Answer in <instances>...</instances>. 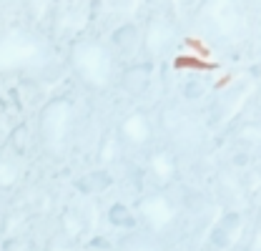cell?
<instances>
[{
	"instance_id": "1",
	"label": "cell",
	"mask_w": 261,
	"mask_h": 251,
	"mask_svg": "<svg viewBox=\"0 0 261 251\" xmlns=\"http://www.w3.org/2000/svg\"><path fill=\"white\" fill-rule=\"evenodd\" d=\"M75 126V106L68 95H56L38 111V146L48 158H63Z\"/></svg>"
},
{
	"instance_id": "2",
	"label": "cell",
	"mask_w": 261,
	"mask_h": 251,
	"mask_svg": "<svg viewBox=\"0 0 261 251\" xmlns=\"http://www.w3.org/2000/svg\"><path fill=\"white\" fill-rule=\"evenodd\" d=\"M68 63L75 78L91 91H106L113 81V56L100 40H75L68 51Z\"/></svg>"
},
{
	"instance_id": "3",
	"label": "cell",
	"mask_w": 261,
	"mask_h": 251,
	"mask_svg": "<svg viewBox=\"0 0 261 251\" xmlns=\"http://www.w3.org/2000/svg\"><path fill=\"white\" fill-rule=\"evenodd\" d=\"M45 58V45L35 33L25 28L0 31V73L25 70Z\"/></svg>"
},
{
	"instance_id": "4",
	"label": "cell",
	"mask_w": 261,
	"mask_h": 251,
	"mask_svg": "<svg viewBox=\"0 0 261 251\" xmlns=\"http://www.w3.org/2000/svg\"><path fill=\"white\" fill-rule=\"evenodd\" d=\"M118 133H121V141H123L126 146H130V148H143V146H148L151 138H153V126H151L148 116H146L143 111H133V113H128V116L121 121Z\"/></svg>"
},
{
	"instance_id": "5",
	"label": "cell",
	"mask_w": 261,
	"mask_h": 251,
	"mask_svg": "<svg viewBox=\"0 0 261 251\" xmlns=\"http://www.w3.org/2000/svg\"><path fill=\"white\" fill-rule=\"evenodd\" d=\"M151 81H153V63L143 61V63H130L128 68L121 73V88L123 93L130 98H141V95L148 93L151 88Z\"/></svg>"
},
{
	"instance_id": "6",
	"label": "cell",
	"mask_w": 261,
	"mask_h": 251,
	"mask_svg": "<svg viewBox=\"0 0 261 251\" xmlns=\"http://www.w3.org/2000/svg\"><path fill=\"white\" fill-rule=\"evenodd\" d=\"M143 35V40H141V45L143 48H148L153 56L156 53H161L166 51L168 45H171V38H173V26L166 20V18H153L151 23H148V28L141 33Z\"/></svg>"
},
{
	"instance_id": "7",
	"label": "cell",
	"mask_w": 261,
	"mask_h": 251,
	"mask_svg": "<svg viewBox=\"0 0 261 251\" xmlns=\"http://www.w3.org/2000/svg\"><path fill=\"white\" fill-rule=\"evenodd\" d=\"M141 40H143V35H141V28L136 23H123L111 33V45L121 56H128V58L141 51Z\"/></svg>"
},
{
	"instance_id": "8",
	"label": "cell",
	"mask_w": 261,
	"mask_h": 251,
	"mask_svg": "<svg viewBox=\"0 0 261 251\" xmlns=\"http://www.w3.org/2000/svg\"><path fill=\"white\" fill-rule=\"evenodd\" d=\"M23 173H25L23 158L15 156L13 151L0 154V191H13V188L20 184Z\"/></svg>"
},
{
	"instance_id": "9",
	"label": "cell",
	"mask_w": 261,
	"mask_h": 251,
	"mask_svg": "<svg viewBox=\"0 0 261 251\" xmlns=\"http://www.w3.org/2000/svg\"><path fill=\"white\" fill-rule=\"evenodd\" d=\"M75 186H78V191H83V193H100V191L113 186V176L108 171H103V168L100 171H91V173L81 176L75 181Z\"/></svg>"
},
{
	"instance_id": "10",
	"label": "cell",
	"mask_w": 261,
	"mask_h": 251,
	"mask_svg": "<svg viewBox=\"0 0 261 251\" xmlns=\"http://www.w3.org/2000/svg\"><path fill=\"white\" fill-rule=\"evenodd\" d=\"M151 171H153V176L161 184H171V179L176 176V163H173V158L168 156L166 151H156L151 156Z\"/></svg>"
},
{
	"instance_id": "11",
	"label": "cell",
	"mask_w": 261,
	"mask_h": 251,
	"mask_svg": "<svg viewBox=\"0 0 261 251\" xmlns=\"http://www.w3.org/2000/svg\"><path fill=\"white\" fill-rule=\"evenodd\" d=\"M108 223L111 226H116V229H133L138 221H136V216L130 214L128 206H123V204H113L111 209H108Z\"/></svg>"
},
{
	"instance_id": "12",
	"label": "cell",
	"mask_w": 261,
	"mask_h": 251,
	"mask_svg": "<svg viewBox=\"0 0 261 251\" xmlns=\"http://www.w3.org/2000/svg\"><path fill=\"white\" fill-rule=\"evenodd\" d=\"M236 229H239V216H236V214H228L226 219H224V223L216 229L214 239H211V241H214V246H216V249L228 246V244H231V234H233Z\"/></svg>"
},
{
	"instance_id": "13",
	"label": "cell",
	"mask_w": 261,
	"mask_h": 251,
	"mask_svg": "<svg viewBox=\"0 0 261 251\" xmlns=\"http://www.w3.org/2000/svg\"><path fill=\"white\" fill-rule=\"evenodd\" d=\"M203 93H206V86L203 83H186L184 86V98L186 101H198V98H203Z\"/></svg>"
},
{
	"instance_id": "14",
	"label": "cell",
	"mask_w": 261,
	"mask_h": 251,
	"mask_svg": "<svg viewBox=\"0 0 261 251\" xmlns=\"http://www.w3.org/2000/svg\"><path fill=\"white\" fill-rule=\"evenodd\" d=\"M128 251H159L156 246H151V244H133Z\"/></svg>"
}]
</instances>
